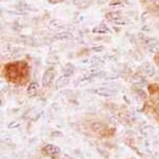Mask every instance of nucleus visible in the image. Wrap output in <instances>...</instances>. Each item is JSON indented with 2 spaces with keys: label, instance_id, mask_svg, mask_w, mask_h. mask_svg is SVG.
<instances>
[{
  "label": "nucleus",
  "instance_id": "20",
  "mask_svg": "<svg viewBox=\"0 0 159 159\" xmlns=\"http://www.w3.org/2000/svg\"><path fill=\"white\" fill-rule=\"evenodd\" d=\"M92 51H94V52H97V53L103 52V51H104V47L101 46V45H98V46H93L92 47Z\"/></svg>",
  "mask_w": 159,
  "mask_h": 159
},
{
  "label": "nucleus",
  "instance_id": "11",
  "mask_svg": "<svg viewBox=\"0 0 159 159\" xmlns=\"http://www.w3.org/2000/svg\"><path fill=\"white\" fill-rule=\"evenodd\" d=\"M38 89H39V85L37 82H32L29 84L28 89H27V93L29 96H34L35 94L38 93Z\"/></svg>",
  "mask_w": 159,
  "mask_h": 159
},
{
  "label": "nucleus",
  "instance_id": "6",
  "mask_svg": "<svg viewBox=\"0 0 159 159\" xmlns=\"http://www.w3.org/2000/svg\"><path fill=\"white\" fill-rule=\"evenodd\" d=\"M143 70L149 77H152L153 75L155 74V68L153 67L150 62H145V64L143 65Z\"/></svg>",
  "mask_w": 159,
  "mask_h": 159
},
{
  "label": "nucleus",
  "instance_id": "2",
  "mask_svg": "<svg viewBox=\"0 0 159 159\" xmlns=\"http://www.w3.org/2000/svg\"><path fill=\"white\" fill-rule=\"evenodd\" d=\"M146 43L149 46V49H150L151 52L155 53V52H157V51L159 50V41L156 40V39H154V38H148L146 40Z\"/></svg>",
  "mask_w": 159,
  "mask_h": 159
},
{
  "label": "nucleus",
  "instance_id": "8",
  "mask_svg": "<svg viewBox=\"0 0 159 159\" xmlns=\"http://www.w3.org/2000/svg\"><path fill=\"white\" fill-rule=\"evenodd\" d=\"M44 151L49 155H55V154H58L59 153V148L56 146H53V145H47L44 148Z\"/></svg>",
  "mask_w": 159,
  "mask_h": 159
},
{
  "label": "nucleus",
  "instance_id": "16",
  "mask_svg": "<svg viewBox=\"0 0 159 159\" xmlns=\"http://www.w3.org/2000/svg\"><path fill=\"white\" fill-rule=\"evenodd\" d=\"M119 78V74L118 73H110V74H106L104 76V79L105 80H115V79H118Z\"/></svg>",
  "mask_w": 159,
  "mask_h": 159
},
{
  "label": "nucleus",
  "instance_id": "13",
  "mask_svg": "<svg viewBox=\"0 0 159 159\" xmlns=\"http://www.w3.org/2000/svg\"><path fill=\"white\" fill-rule=\"evenodd\" d=\"M74 73V67L71 64H68L66 67L64 68V75L65 76L70 77L72 74Z\"/></svg>",
  "mask_w": 159,
  "mask_h": 159
},
{
  "label": "nucleus",
  "instance_id": "23",
  "mask_svg": "<svg viewBox=\"0 0 159 159\" xmlns=\"http://www.w3.org/2000/svg\"><path fill=\"white\" fill-rule=\"evenodd\" d=\"M124 2H126L127 4H131V5L135 4V0H124Z\"/></svg>",
  "mask_w": 159,
  "mask_h": 159
},
{
  "label": "nucleus",
  "instance_id": "18",
  "mask_svg": "<svg viewBox=\"0 0 159 159\" xmlns=\"http://www.w3.org/2000/svg\"><path fill=\"white\" fill-rule=\"evenodd\" d=\"M20 126H21V123L20 122L13 121V122H11L10 124H8V128H10V129H17V128H19Z\"/></svg>",
  "mask_w": 159,
  "mask_h": 159
},
{
  "label": "nucleus",
  "instance_id": "24",
  "mask_svg": "<svg viewBox=\"0 0 159 159\" xmlns=\"http://www.w3.org/2000/svg\"><path fill=\"white\" fill-rule=\"evenodd\" d=\"M143 31H150V28L147 27V26H145V27H143Z\"/></svg>",
  "mask_w": 159,
  "mask_h": 159
},
{
  "label": "nucleus",
  "instance_id": "19",
  "mask_svg": "<svg viewBox=\"0 0 159 159\" xmlns=\"http://www.w3.org/2000/svg\"><path fill=\"white\" fill-rule=\"evenodd\" d=\"M142 131H143V133L146 134V135H149V134H151L153 132V127L152 126H146V127H143Z\"/></svg>",
  "mask_w": 159,
  "mask_h": 159
},
{
  "label": "nucleus",
  "instance_id": "17",
  "mask_svg": "<svg viewBox=\"0 0 159 159\" xmlns=\"http://www.w3.org/2000/svg\"><path fill=\"white\" fill-rule=\"evenodd\" d=\"M132 82L135 83V84L139 85V84H143V82H145V80H143V78L142 76H139V75H136V76L133 77V79H132Z\"/></svg>",
  "mask_w": 159,
  "mask_h": 159
},
{
  "label": "nucleus",
  "instance_id": "9",
  "mask_svg": "<svg viewBox=\"0 0 159 159\" xmlns=\"http://www.w3.org/2000/svg\"><path fill=\"white\" fill-rule=\"evenodd\" d=\"M16 8L18 10H21V11H37L35 8L32 7L30 4H27V3H24V2H21V3L17 4Z\"/></svg>",
  "mask_w": 159,
  "mask_h": 159
},
{
  "label": "nucleus",
  "instance_id": "5",
  "mask_svg": "<svg viewBox=\"0 0 159 159\" xmlns=\"http://www.w3.org/2000/svg\"><path fill=\"white\" fill-rule=\"evenodd\" d=\"M54 38L56 40H72L73 39V34L70 31H61L57 32L54 35Z\"/></svg>",
  "mask_w": 159,
  "mask_h": 159
},
{
  "label": "nucleus",
  "instance_id": "7",
  "mask_svg": "<svg viewBox=\"0 0 159 159\" xmlns=\"http://www.w3.org/2000/svg\"><path fill=\"white\" fill-rule=\"evenodd\" d=\"M69 83V77L68 76H61V77H59L57 80H56V82H55V86H56V89H61V88H64L65 85H67Z\"/></svg>",
  "mask_w": 159,
  "mask_h": 159
},
{
  "label": "nucleus",
  "instance_id": "25",
  "mask_svg": "<svg viewBox=\"0 0 159 159\" xmlns=\"http://www.w3.org/2000/svg\"><path fill=\"white\" fill-rule=\"evenodd\" d=\"M147 1H149V2H155V3H156V2H158L159 0H147Z\"/></svg>",
  "mask_w": 159,
  "mask_h": 159
},
{
  "label": "nucleus",
  "instance_id": "3",
  "mask_svg": "<svg viewBox=\"0 0 159 159\" xmlns=\"http://www.w3.org/2000/svg\"><path fill=\"white\" fill-rule=\"evenodd\" d=\"M95 93L97 94L98 96H101V97H112L116 94V92L112 91L108 88H100V89H97L95 91Z\"/></svg>",
  "mask_w": 159,
  "mask_h": 159
},
{
  "label": "nucleus",
  "instance_id": "26",
  "mask_svg": "<svg viewBox=\"0 0 159 159\" xmlns=\"http://www.w3.org/2000/svg\"><path fill=\"white\" fill-rule=\"evenodd\" d=\"M157 104H158V110H159V100H158V102H157Z\"/></svg>",
  "mask_w": 159,
  "mask_h": 159
},
{
  "label": "nucleus",
  "instance_id": "14",
  "mask_svg": "<svg viewBox=\"0 0 159 159\" xmlns=\"http://www.w3.org/2000/svg\"><path fill=\"white\" fill-rule=\"evenodd\" d=\"M109 5L111 7H124V1H122V0H113V1L110 2Z\"/></svg>",
  "mask_w": 159,
  "mask_h": 159
},
{
  "label": "nucleus",
  "instance_id": "4",
  "mask_svg": "<svg viewBox=\"0 0 159 159\" xmlns=\"http://www.w3.org/2000/svg\"><path fill=\"white\" fill-rule=\"evenodd\" d=\"M48 26H49L50 28H52V29H56V30H58V29H61V28H65V24L62 23L61 20H58V19L50 20L49 23H48Z\"/></svg>",
  "mask_w": 159,
  "mask_h": 159
},
{
  "label": "nucleus",
  "instance_id": "12",
  "mask_svg": "<svg viewBox=\"0 0 159 159\" xmlns=\"http://www.w3.org/2000/svg\"><path fill=\"white\" fill-rule=\"evenodd\" d=\"M7 13L8 15H11V16H18V17H24L26 16V11H21V10H7Z\"/></svg>",
  "mask_w": 159,
  "mask_h": 159
},
{
  "label": "nucleus",
  "instance_id": "22",
  "mask_svg": "<svg viewBox=\"0 0 159 159\" xmlns=\"http://www.w3.org/2000/svg\"><path fill=\"white\" fill-rule=\"evenodd\" d=\"M148 17H149V13H148V11H143V15H142V20L143 21V22H145L146 19H147Z\"/></svg>",
  "mask_w": 159,
  "mask_h": 159
},
{
  "label": "nucleus",
  "instance_id": "21",
  "mask_svg": "<svg viewBox=\"0 0 159 159\" xmlns=\"http://www.w3.org/2000/svg\"><path fill=\"white\" fill-rule=\"evenodd\" d=\"M92 128L94 129L95 131H99V130H101V129L103 128V125H102L101 123H96V124H94L92 126Z\"/></svg>",
  "mask_w": 159,
  "mask_h": 159
},
{
  "label": "nucleus",
  "instance_id": "1",
  "mask_svg": "<svg viewBox=\"0 0 159 159\" xmlns=\"http://www.w3.org/2000/svg\"><path fill=\"white\" fill-rule=\"evenodd\" d=\"M54 75H55V72L53 69H49L47 70L46 72L44 73L43 75V79H42V83H43L44 86H49L51 84V82L53 81L54 79Z\"/></svg>",
  "mask_w": 159,
  "mask_h": 159
},
{
  "label": "nucleus",
  "instance_id": "15",
  "mask_svg": "<svg viewBox=\"0 0 159 159\" xmlns=\"http://www.w3.org/2000/svg\"><path fill=\"white\" fill-rule=\"evenodd\" d=\"M89 1V0H73V4L76 5V7H84L85 4H88Z\"/></svg>",
  "mask_w": 159,
  "mask_h": 159
},
{
  "label": "nucleus",
  "instance_id": "10",
  "mask_svg": "<svg viewBox=\"0 0 159 159\" xmlns=\"http://www.w3.org/2000/svg\"><path fill=\"white\" fill-rule=\"evenodd\" d=\"M110 30L108 29V27L105 25H99V26H96V27L93 29V32L95 34H108Z\"/></svg>",
  "mask_w": 159,
  "mask_h": 159
}]
</instances>
